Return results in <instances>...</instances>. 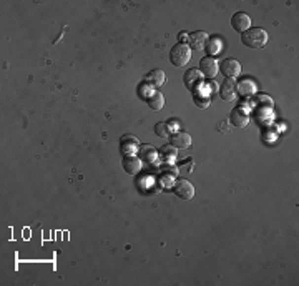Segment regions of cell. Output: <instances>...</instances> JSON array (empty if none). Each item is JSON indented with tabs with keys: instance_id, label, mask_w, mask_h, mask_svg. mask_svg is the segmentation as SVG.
Returning a JSON list of instances; mask_svg holds the SVG:
<instances>
[{
	"instance_id": "5bb4252c",
	"label": "cell",
	"mask_w": 299,
	"mask_h": 286,
	"mask_svg": "<svg viewBox=\"0 0 299 286\" xmlns=\"http://www.w3.org/2000/svg\"><path fill=\"white\" fill-rule=\"evenodd\" d=\"M148 105H150L151 110H155V112L161 110V108L165 107V98H163V93L160 92V90H155L153 95H150Z\"/></svg>"
},
{
	"instance_id": "30bf717a",
	"label": "cell",
	"mask_w": 299,
	"mask_h": 286,
	"mask_svg": "<svg viewBox=\"0 0 299 286\" xmlns=\"http://www.w3.org/2000/svg\"><path fill=\"white\" fill-rule=\"evenodd\" d=\"M229 120H231V123H233L236 128H244L248 123H249V117H248V113L243 110V108H234L233 112L229 113Z\"/></svg>"
},
{
	"instance_id": "52a82bcc",
	"label": "cell",
	"mask_w": 299,
	"mask_h": 286,
	"mask_svg": "<svg viewBox=\"0 0 299 286\" xmlns=\"http://www.w3.org/2000/svg\"><path fill=\"white\" fill-rule=\"evenodd\" d=\"M231 25H233V29L239 32V34H244L246 30L251 29V19H249L248 13L238 12V13H234L233 19H231Z\"/></svg>"
},
{
	"instance_id": "ffe728a7",
	"label": "cell",
	"mask_w": 299,
	"mask_h": 286,
	"mask_svg": "<svg viewBox=\"0 0 299 286\" xmlns=\"http://www.w3.org/2000/svg\"><path fill=\"white\" fill-rule=\"evenodd\" d=\"M194 102H196V105L199 108H206L208 105H210V100H208V98H199L198 95H194Z\"/></svg>"
},
{
	"instance_id": "5b68a950",
	"label": "cell",
	"mask_w": 299,
	"mask_h": 286,
	"mask_svg": "<svg viewBox=\"0 0 299 286\" xmlns=\"http://www.w3.org/2000/svg\"><path fill=\"white\" fill-rule=\"evenodd\" d=\"M183 82H185V87H187L188 90L196 92L203 83V75H201V72L196 70V69H189L187 74H185Z\"/></svg>"
},
{
	"instance_id": "277c9868",
	"label": "cell",
	"mask_w": 299,
	"mask_h": 286,
	"mask_svg": "<svg viewBox=\"0 0 299 286\" xmlns=\"http://www.w3.org/2000/svg\"><path fill=\"white\" fill-rule=\"evenodd\" d=\"M173 192L181 200H191L194 197V187L188 180H176L173 185Z\"/></svg>"
},
{
	"instance_id": "8fae6325",
	"label": "cell",
	"mask_w": 299,
	"mask_h": 286,
	"mask_svg": "<svg viewBox=\"0 0 299 286\" xmlns=\"http://www.w3.org/2000/svg\"><path fill=\"white\" fill-rule=\"evenodd\" d=\"M123 168L126 173L137 175V173H140V170H142V160H140L137 155H133V153H131V155H126L123 158Z\"/></svg>"
},
{
	"instance_id": "8992f818",
	"label": "cell",
	"mask_w": 299,
	"mask_h": 286,
	"mask_svg": "<svg viewBox=\"0 0 299 286\" xmlns=\"http://www.w3.org/2000/svg\"><path fill=\"white\" fill-rule=\"evenodd\" d=\"M220 70L223 72L226 79H234V77L241 74V65H239V62L234 60V58H226L224 62H221Z\"/></svg>"
},
{
	"instance_id": "d6986e66",
	"label": "cell",
	"mask_w": 299,
	"mask_h": 286,
	"mask_svg": "<svg viewBox=\"0 0 299 286\" xmlns=\"http://www.w3.org/2000/svg\"><path fill=\"white\" fill-rule=\"evenodd\" d=\"M155 133L158 135V137L161 138H171V128L168 123H156L155 125Z\"/></svg>"
},
{
	"instance_id": "7c38bea8",
	"label": "cell",
	"mask_w": 299,
	"mask_h": 286,
	"mask_svg": "<svg viewBox=\"0 0 299 286\" xmlns=\"http://www.w3.org/2000/svg\"><path fill=\"white\" fill-rule=\"evenodd\" d=\"M220 95L221 98L226 100V102H231L236 97V83H234V79H226L221 85V90H220Z\"/></svg>"
},
{
	"instance_id": "44dd1931",
	"label": "cell",
	"mask_w": 299,
	"mask_h": 286,
	"mask_svg": "<svg viewBox=\"0 0 299 286\" xmlns=\"http://www.w3.org/2000/svg\"><path fill=\"white\" fill-rule=\"evenodd\" d=\"M180 39H181V40H185V39H188V35H187V34H185V32H183V34L180 35Z\"/></svg>"
},
{
	"instance_id": "7a4b0ae2",
	"label": "cell",
	"mask_w": 299,
	"mask_h": 286,
	"mask_svg": "<svg viewBox=\"0 0 299 286\" xmlns=\"http://www.w3.org/2000/svg\"><path fill=\"white\" fill-rule=\"evenodd\" d=\"M170 60L175 67H185L187 63H189V60H191V50H189L188 45H185V43L175 45L170 52Z\"/></svg>"
},
{
	"instance_id": "2e32d148",
	"label": "cell",
	"mask_w": 299,
	"mask_h": 286,
	"mask_svg": "<svg viewBox=\"0 0 299 286\" xmlns=\"http://www.w3.org/2000/svg\"><path fill=\"white\" fill-rule=\"evenodd\" d=\"M140 157H142L143 162L153 163L156 160V150L150 147V145H143V147H140Z\"/></svg>"
},
{
	"instance_id": "4fadbf2b",
	"label": "cell",
	"mask_w": 299,
	"mask_h": 286,
	"mask_svg": "<svg viewBox=\"0 0 299 286\" xmlns=\"http://www.w3.org/2000/svg\"><path fill=\"white\" fill-rule=\"evenodd\" d=\"M147 82H148V83H151L153 87H161V85L166 82V75H165V72L160 70V69L151 70L147 75Z\"/></svg>"
},
{
	"instance_id": "9c48e42d",
	"label": "cell",
	"mask_w": 299,
	"mask_h": 286,
	"mask_svg": "<svg viewBox=\"0 0 299 286\" xmlns=\"http://www.w3.org/2000/svg\"><path fill=\"white\" fill-rule=\"evenodd\" d=\"M170 143L173 145L176 150H185L191 145V135L187 133V131H176V133L171 135Z\"/></svg>"
},
{
	"instance_id": "ac0fdd59",
	"label": "cell",
	"mask_w": 299,
	"mask_h": 286,
	"mask_svg": "<svg viewBox=\"0 0 299 286\" xmlns=\"http://www.w3.org/2000/svg\"><path fill=\"white\" fill-rule=\"evenodd\" d=\"M160 153H161V158H163V162H173L176 157V148L173 147V145H165L161 150H160Z\"/></svg>"
},
{
	"instance_id": "9a60e30c",
	"label": "cell",
	"mask_w": 299,
	"mask_h": 286,
	"mask_svg": "<svg viewBox=\"0 0 299 286\" xmlns=\"http://www.w3.org/2000/svg\"><path fill=\"white\" fill-rule=\"evenodd\" d=\"M206 52L210 55H220L223 52V42H221L220 37H213V39H208V43H206Z\"/></svg>"
},
{
	"instance_id": "6da1fadb",
	"label": "cell",
	"mask_w": 299,
	"mask_h": 286,
	"mask_svg": "<svg viewBox=\"0 0 299 286\" xmlns=\"http://www.w3.org/2000/svg\"><path fill=\"white\" fill-rule=\"evenodd\" d=\"M241 42L243 45H246L248 48H253V50H260L268 43V32L264 29H249L243 34L241 37Z\"/></svg>"
},
{
	"instance_id": "e0dca14e",
	"label": "cell",
	"mask_w": 299,
	"mask_h": 286,
	"mask_svg": "<svg viewBox=\"0 0 299 286\" xmlns=\"http://www.w3.org/2000/svg\"><path fill=\"white\" fill-rule=\"evenodd\" d=\"M236 90L241 95H244V97H246V95H251V93H255L256 92V85L253 83L251 80H243V82H239V83L236 85Z\"/></svg>"
},
{
	"instance_id": "3957f363",
	"label": "cell",
	"mask_w": 299,
	"mask_h": 286,
	"mask_svg": "<svg viewBox=\"0 0 299 286\" xmlns=\"http://www.w3.org/2000/svg\"><path fill=\"white\" fill-rule=\"evenodd\" d=\"M220 70V62L215 57H205L199 62V72L201 75L208 77V79H215Z\"/></svg>"
},
{
	"instance_id": "ba28073f",
	"label": "cell",
	"mask_w": 299,
	"mask_h": 286,
	"mask_svg": "<svg viewBox=\"0 0 299 286\" xmlns=\"http://www.w3.org/2000/svg\"><path fill=\"white\" fill-rule=\"evenodd\" d=\"M188 42H189L188 47L191 48V50H196V52H201V50H205V48H206V43H208V34H205V32H193V34L188 37Z\"/></svg>"
}]
</instances>
